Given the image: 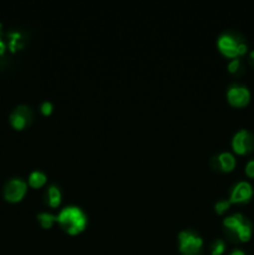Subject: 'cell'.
Returning a JSON list of instances; mask_svg holds the SVG:
<instances>
[{
	"label": "cell",
	"instance_id": "3",
	"mask_svg": "<svg viewBox=\"0 0 254 255\" xmlns=\"http://www.w3.org/2000/svg\"><path fill=\"white\" fill-rule=\"evenodd\" d=\"M217 46L224 56L232 60L239 59V56L247 54V50H248L246 40L238 32L233 31L222 34L217 40Z\"/></svg>",
	"mask_w": 254,
	"mask_h": 255
},
{
	"label": "cell",
	"instance_id": "4",
	"mask_svg": "<svg viewBox=\"0 0 254 255\" xmlns=\"http://www.w3.org/2000/svg\"><path fill=\"white\" fill-rule=\"evenodd\" d=\"M178 248L182 255H201L203 239L193 231H182L178 234Z\"/></svg>",
	"mask_w": 254,
	"mask_h": 255
},
{
	"label": "cell",
	"instance_id": "8",
	"mask_svg": "<svg viewBox=\"0 0 254 255\" xmlns=\"http://www.w3.org/2000/svg\"><path fill=\"white\" fill-rule=\"evenodd\" d=\"M26 182L22 181L21 178L10 179L4 187V198L11 203L21 201L26 193Z\"/></svg>",
	"mask_w": 254,
	"mask_h": 255
},
{
	"label": "cell",
	"instance_id": "13",
	"mask_svg": "<svg viewBox=\"0 0 254 255\" xmlns=\"http://www.w3.org/2000/svg\"><path fill=\"white\" fill-rule=\"evenodd\" d=\"M36 218L37 221H39L40 226L45 229L51 228L52 224H54L55 222H57V216H52V214L50 213H40L37 214Z\"/></svg>",
	"mask_w": 254,
	"mask_h": 255
},
{
	"label": "cell",
	"instance_id": "2",
	"mask_svg": "<svg viewBox=\"0 0 254 255\" xmlns=\"http://www.w3.org/2000/svg\"><path fill=\"white\" fill-rule=\"evenodd\" d=\"M57 223L70 236H76L86 228L87 217L79 207H65L57 214Z\"/></svg>",
	"mask_w": 254,
	"mask_h": 255
},
{
	"label": "cell",
	"instance_id": "16",
	"mask_svg": "<svg viewBox=\"0 0 254 255\" xmlns=\"http://www.w3.org/2000/svg\"><path fill=\"white\" fill-rule=\"evenodd\" d=\"M231 201H227V199H221V201H218L216 203V206H214V209H216V212L218 214H222L224 213V212H227L229 209V207H231Z\"/></svg>",
	"mask_w": 254,
	"mask_h": 255
},
{
	"label": "cell",
	"instance_id": "19",
	"mask_svg": "<svg viewBox=\"0 0 254 255\" xmlns=\"http://www.w3.org/2000/svg\"><path fill=\"white\" fill-rule=\"evenodd\" d=\"M229 255H247L246 252H243L242 249H234Z\"/></svg>",
	"mask_w": 254,
	"mask_h": 255
},
{
	"label": "cell",
	"instance_id": "14",
	"mask_svg": "<svg viewBox=\"0 0 254 255\" xmlns=\"http://www.w3.org/2000/svg\"><path fill=\"white\" fill-rule=\"evenodd\" d=\"M228 71L234 76H242L244 74V65L241 59H233L228 64Z\"/></svg>",
	"mask_w": 254,
	"mask_h": 255
},
{
	"label": "cell",
	"instance_id": "11",
	"mask_svg": "<svg viewBox=\"0 0 254 255\" xmlns=\"http://www.w3.org/2000/svg\"><path fill=\"white\" fill-rule=\"evenodd\" d=\"M45 199H46V203L51 208L59 207L60 203H61V191H60L59 187L55 186V184L47 187L46 192H45Z\"/></svg>",
	"mask_w": 254,
	"mask_h": 255
},
{
	"label": "cell",
	"instance_id": "17",
	"mask_svg": "<svg viewBox=\"0 0 254 255\" xmlns=\"http://www.w3.org/2000/svg\"><path fill=\"white\" fill-rule=\"evenodd\" d=\"M40 110H41L42 115H45V116H49V115L52 112V104H51V102H49V101L42 102Z\"/></svg>",
	"mask_w": 254,
	"mask_h": 255
},
{
	"label": "cell",
	"instance_id": "9",
	"mask_svg": "<svg viewBox=\"0 0 254 255\" xmlns=\"http://www.w3.org/2000/svg\"><path fill=\"white\" fill-rule=\"evenodd\" d=\"M253 197V187H252L251 183L246 181L238 182L236 186L233 187L231 192V197H229V201L231 203H247L249 202Z\"/></svg>",
	"mask_w": 254,
	"mask_h": 255
},
{
	"label": "cell",
	"instance_id": "7",
	"mask_svg": "<svg viewBox=\"0 0 254 255\" xmlns=\"http://www.w3.org/2000/svg\"><path fill=\"white\" fill-rule=\"evenodd\" d=\"M32 120H34V112L29 106H25V105L17 106L10 115V125L19 131L29 126Z\"/></svg>",
	"mask_w": 254,
	"mask_h": 255
},
{
	"label": "cell",
	"instance_id": "20",
	"mask_svg": "<svg viewBox=\"0 0 254 255\" xmlns=\"http://www.w3.org/2000/svg\"><path fill=\"white\" fill-rule=\"evenodd\" d=\"M249 61H251V64L254 66V51H252L251 54H249Z\"/></svg>",
	"mask_w": 254,
	"mask_h": 255
},
{
	"label": "cell",
	"instance_id": "10",
	"mask_svg": "<svg viewBox=\"0 0 254 255\" xmlns=\"http://www.w3.org/2000/svg\"><path fill=\"white\" fill-rule=\"evenodd\" d=\"M237 161L229 152H222L218 156H214L211 161L212 168L221 172H231L236 168Z\"/></svg>",
	"mask_w": 254,
	"mask_h": 255
},
{
	"label": "cell",
	"instance_id": "15",
	"mask_svg": "<svg viewBox=\"0 0 254 255\" xmlns=\"http://www.w3.org/2000/svg\"><path fill=\"white\" fill-rule=\"evenodd\" d=\"M226 251V243L223 239H216L211 246L212 255H222Z\"/></svg>",
	"mask_w": 254,
	"mask_h": 255
},
{
	"label": "cell",
	"instance_id": "1",
	"mask_svg": "<svg viewBox=\"0 0 254 255\" xmlns=\"http://www.w3.org/2000/svg\"><path fill=\"white\" fill-rule=\"evenodd\" d=\"M224 231H226L227 237L232 242H242L246 243L252 238L253 233V226L251 221L243 214L236 213L233 216L227 217L223 221Z\"/></svg>",
	"mask_w": 254,
	"mask_h": 255
},
{
	"label": "cell",
	"instance_id": "18",
	"mask_svg": "<svg viewBox=\"0 0 254 255\" xmlns=\"http://www.w3.org/2000/svg\"><path fill=\"white\" fill-rule=\"evenodd\" d=\"M246 174L249 178H254V159H251L246 164Z\"/></svg>",
	"mask_w": 254,
	"mask_h": 255
},
{
	"label": "cell",
	"instance_id": "12",
	"mask_svg": "<svg viewBox=\"0 0 254 255\" xmlns=\"http://www.w3.org/2000/svg\"><path fill=\"white\" fill-rule=\"evenodd\" d=\"M46 174L41 171H34L29 176V186L32 188H40L46 183Z\"/></svg>",
	"mask_w": 254,
	"mask_h": 255
},
{
	"label": "cell",
	"instance_id": "5",
	"mask_svg": "<svg viewBox=\"0 0 254 255\" xmlns=\"http://www.w3.org/2000/svg\"><path fill=\"white\" fill-rule=\"evenodd\" d=\"M232 147L236 153L242 156L251 153L254 151V134L247 129H241L233 136Z\"/></svg>",
	"mask_w": 254,
	"mask_h": 255
},
{
	"label": "cell",
	"instance_id": "6",
	"mask_svg": "<svg viewBox=\"0 0 254 255\" xmlns=\"http://www.w3.org/2000/svg\"><path fill=\"white\" fill-rule=\"evenodd\" d=\"M227 100L229 105L233 107L242 109V107H246L251 101V92L243 85L234 84L227 90Z\"/></svg>",
	"mask_w": 254,
	"mask_h": 255
}]
</instances>
